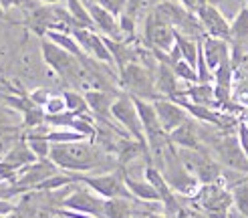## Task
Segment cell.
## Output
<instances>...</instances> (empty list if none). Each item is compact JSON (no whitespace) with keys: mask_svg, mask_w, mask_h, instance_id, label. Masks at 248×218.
I'll return each instance as SVG.
<instances>
[{"mask_svg":"<svg viewBox=\"0 0 248 218\" xmlns=\"http://www.w3.org/2000/svg\"><path fill=\"white\" fill-rule=\"evenodd\" d=\"M41 53H43L45 63L65 81L83 83V77H91V73H95L91 69V65H85L81 59L65 51L63 47L55 45L51 39H46V36H41Z\"/></svg>","mask_w":248,"mask_h":218,"instance_id":"obj_1","label":"cell"},{"mask_svg":"<svg viewBox=\"0 0 248 218\" xmlns=\"http://www.w3.org/2000/svg\"><path fill=\"white\" fill-rule=\"evenodd\" d=\"M48 160L65 172H89V170L99 166L93 145L85 141L53 143Z\"/></svg>","mask_w":248,"mask_h":218,"instance_id":"obj_2","label":"cell"},{"mask_svg":"<svg viewBox=\"0 0 248 218\" xmlns=\"http://www.w3.org/2000/svg\"><path fill=\"white\" fill-rule=\"evenodd\" d=\"M111 117H113L117 124H121V127L125 129L129 136L145 150V154L152 157L150 143H147L145 131H143V125H141V119H140V113H138V107H135V101H133V97L129 93L123 91L121 95L115 97L113 105H111Z\"/></svg>","mask_w":248,"mask_h":218,"instance_id":"obj_3","label":"cell"},{"mask_svg":"<svg viewBox=\"0 0 248 218\" xmlns=\"http://www.w3.org/2000/svg\"><path fill=\"white\" fill-rule=\"evenodd\" d=\"M202 133V141L208 140V143L212 145V150L218 157V162L222 166H226L230 170H236V172L240 174H248V160H246V156L240 148V141H238V136H234V133H226V131H222L218 133V136H208V133Z\"/></svg>","mask_w":248,"mask_h":218,"instance_id":"obj_4","label":"cell"},{"mask_svg":"<svg viewBox=\"0 0 248 218\" xmlns=\"http://www.w3.org/2000/svg\"><path fill=\"white\" fill-rule=\"evenodd\" d=\"M190 200L208 218H228L230 208L234 206L232 190L222 186V182H218V184H202L200 190L196 192V196Z\"/></svg>","mask_w":248,"mask_h":218,"instance_id":"obj_5","label":"cell"},{"mask_svg":"<svg viewBox=\"0 0 248 218\" xmlns=\"http://www.w3.org/2000/svg\"><path fill=\"white\" fill-rule=\"evenodd\" d=\"M119 75L123 89L131 97H140V99H147V101L159 99L155 91V75L147 65H141L140 61H135V63L123 67Z\"/></svg>","mask_w":248,"mask_h":218,"instance_id":"obj_6","label":"cell"},{"mask_svg":"<svg viewBox=\"0 0 248 218\" xmlns=\"http://www.w3.org/2000/svg\"><path fill=\"white\" fill-rule=\"evenodd\" d=\"M73 176V180L79 182V184L91 188L95 194H99L101 198H129L135 200L131 196V192L125 188V182H123V172L121 174H99V176H89L85 172H69Z\"/></svg>","mask_w":248,"mask_h":218,"instance_id":"obj_7","label":"cell"},{"mask_svg":"<svg viewBox=\"0 0 248 218\" xmlns=\"http://www.w3.org/2000/svg\"><path fill=\"white\" fill-rule=\"evenodd\" d=\"M182 164L198 178L200 184H218L222 182V166L206 150H180Z\"/></svg>","mask_w":248,"mask_h":218,"instance_id":"obj_8","label":"cell"},{"mask_svg":"<svg viewBox=\"0 0 248 218\" xmlns=\"http://www.w3.org/2000/svg\"><path fill=\"white\" fill-rule=\"evenodd\" d=\"M143 43L150 47V51L162 53H170L176 45V31L164 18H159L154 8L147 12L143 20Z\"/></svg>","mask_w":248,"mask_h":218,"instance_id":"obj_9","label":"cell"},{"mask_svg":"<svg viewBox=\"0 0 248 218\" xmlns=\"http://www.w3.org/2000/svg\"><path fill=\"white\" fill-rule=\"evenodd\" d=\"M103 206H105V198H101L93 190L89 192L87 186L79 184V182L73 184V192L69 194V196H65L63 200H61V208L85 212V214H91V216H97V218H105Z\"/></svg>","mask_w":248,"mask_h":218,"instance_id":"obj_10","label":"cell"},{"mask_svg":"<svg viewBox=\"0 0 248 218\" xmlns=\"http://www.w3.org/2000/svg\"><path fill=\"white\" fill-rule=\"evenodd\" d=\"M145 180L150 182V184H154V188L159 192V198H162V206H164V212L170 216V218H184L186 212L180 202H178V196H176V192L171 190V186L168 184V180L164 178L162 174V170L155 168L154 162H147L145 166Z\"/></svg>","mask_w":248,"mask_h":218,"instance_id":"obj_11","label":"cell"},{"mask_svg":"<svg viewBox=\"0 0 248 218\" xmlns=\"http://www.w3.org/2000/svg\"><path fill=\"white\" fill-rule=\"evenodd\" d=\"M196 16L202 24L204 34L214 36V39H224L230 43V22L226 20V16L222 15V10L216 4L206 2L202 6H198Z\"/></svg>","mask_w":248,"mask_h":218,"instance_id":"obj_12","label":"cell"},{"mask_svg":"<svg viewBox=\"0 0 248 218\" xmlns=\"http://www.w3.org/2000/svg\"><path fill=\"white\" fill-rule=\"evenodd\" d=\"M154 107H155V113H157V119L159 124H162L164 131L170 133L173 129H178L182 124L190 119V113L186 111V109L173 99H166V97H159V99L154 101Z\"/></svg>","mask_w":248,"mask_h":218,"instance_id":"obj_13","label":"cell"},{"mask_svg":"<svg viewBox=\"0 0 248 218\" xmlns=\"http://www.w3.org/2000/svg\"><path fill=\"white\" fill-rule=\"evenodd\" d=\"M87 8H89L93 27L99 31V34L109 36V39H115V41H123V34H121V29H119V18L117 16H113L109 10H105L103 6H99L97 2H93V0L87 2Z\"/></svg>","mask_w":248,"mask_h":218,"instance_id":"obj_14","label":"cell"},{"mask_svg":"<svg viewBox=\"0 0 248 218\" xmlns=\"http://www.w3.org/2000/svg\"><path fill=\"white\" fill-rule=\"evenodd\" d=\"M170 141L173 148H178V150H206L202 145L200 125H198V121L194 117H190L178 129H173L170 133Z\"/></svg>","mask_w":248,"mask_h":218,"instance_id":"obj_15","label":"cell"},{"mask_svg":"<svg viewBox=\"0 0 248 218\" xmlns=\"http://www.w3.org/2000/svg\"><path fill=\"white\" fill-rule=\"evenodd\" d=\"M200 45H202V53H204V59H206V65L210 71H216L224 61H230L232 59V48H230V43L224 41V39H214V36H208L204 34L200 39Z\"/></svg>","mask_w":248,"mask_h":218,"instance_id":"obj_16","label":"cell"},{"mask_svg":"<svg viewBox=\"0 0 248 218\" xmlns=\"http://www.w3.org/2000/svg\"><path fill=\"white\" fill-rule=\"evenodd\" d=\"M53 174H57V166L51 160H39V162L27 166L24 170H20L15 184L27 188V190H34L45 178L53 176Z\"/></svg>","mask_w":248,"mask_h":218,"instance_id":"obj_17","label":"cell"},{"mask_svg":"<svg viewBox=\"0 0 248 218\" xmlns=\"http://www.w3.org/2000/svg\"><path fill=\"white\" fill-rule=\"evenodd\" d=\"M178 77L173 69L168 63H162L157 61V67H155V91L157 97H166V99H178V97L184 95V91H180L178 87Z\"/></svg>","mask_w":248,"mask_h":218,"instance_id":"obj_18","label":"cell"},{"mask_svg":"<svg viewBox=\"0 0 248 218\" xmlns=\"http://www.w3.org/2000/svg\"><path fill=\"white\" fill-rule=\"evenodd\" d=\"M34 162H39V157L32 154V150L29 148V143H24V141H18L15 148H10L4 154L2 160H0V164H2L4 168L12 170V172H16V174L27 166L34 164Z\"/></svg>","mask_w":248,"mask_h":218,"instance_id":"obj_19","label":"cell"},{"mask_svg":"<svg viewBox=\"0 0 248 218\" xmlns=\"http://www.w3.org/2000/svg\"><path fill=\"white\" fill-rule=\"evenodd\" d=\"M123 182H125V188L131 192V196L135 200L141 202H157L162 204V198H159V192L154 188V184H150L147 180H135L127 174H123Z\"/></svg>","mask_w":248,"mask_h":218,"instance_id":"obj_20","label":"cell"},{"mask_svg":"<svg viewBox=\"0 0 248 218\" xmlns=\"http://www.w3.org/2000/svg\"><path fill=\"white\" fill-rule=\"evenodd\" d=\"M115 97L117 95L103 91V89H87L85 91V99H87V103H89V109L93 113L101 115V117L111 115V105H113Z\"/></svg>","mask_w":248,"mask_h":218,"instance_id":"obj_21","label":"cell"},{"mask_svg":"<svg viewBox=\"0 0 248 218\" xmlns=\"http://www.w3.org/2000/svg\"><path fill=\"white\" fill-rule=\"evenodd\" d=\"M230 47L248 48V6H242L230 22Z\"/></svg>","mask_w":248,"mask_h":218,"instance_id":"obj_22","label":"cell"},{"mask_svg":"<svg viewBox=\"0 0 248 218\" xmlns=\"http://www.w3.org/2000/svg\"><path fill=\"white\" fill-rule=\"evenodd\" d=\"M105 218H131V200L129 198H107L103 206Z\"/></svg>","mask_w":248,"mask_h":218,"instance_id":"obj_23","label":"cell"},{"mask_svg":"<svg viewBox=\"0 0 248 218\" xmlns=\"http://www.w3.org/2000/svg\"><path fill=\"white\" fill-rule=\"evenodd\" d=\"M65 2H67L69 15L75 18V22L79 24L81 29H95V27H93V20H91V15H89V8H87L85 0H65Z\"/></svg>","mask_w":248,"mask_h":218,"instance_id":"obj_24","label":"cell"},{"mask_svg":"<svg viewBox=\"0 0 248 218\" xmlns=\"http://www.w3.org/2000/svg\"><path fill=\"white\" fill-rule=\"evenodd\" d=\"M73 184H77L75 180H73V176L67 172V174H53V176H48L45 178L39 186H36L34 190H39V192H53V190H63L67 186H73Z\"/></svg>","mask_w":248,"mask_h":218,"instance_id":"obj_25","label":"cell"},{"mask_svg":"<svg viewBox=\"0 0 248 218\" xmlns=\"http://www.w3.org/2000/svg\"><path fill=\"white\" fill-rule=\"evenodd\" d=\"M234 65H232V59L230 61H224L212 75H214V85L216 87H222V89H228V91H232L234 89Z\"/></svg>","mask_w":248,"mask_h":218,"instance_id":"obj_26","label":"cell"},{"mask_svg":"<svg viewBox=\"0 0 248 218\" xmlns=\"http://www.w3.org/2000/svg\"><path fill=\"white\" fill-rule=\"evenodd\" d=\"M63 97H65V103H67V111H71L73 115H87V111H91L89 103L85 99V93L69 89L63 93Z\"/></svg>","mask_w":248,"mask_h":218,"instance_id":"obj_27","label":"cell"},{"mask_svg":"<svg viewBox=\"0 0 248 218\" xmlns=\"http://www.w3.org/2000/svg\"><path fill=\"white\" fill-rule=\"evenodd\" d=\"M248 180V178H246ZM242 180L232 188V198H234V208L242 218H248V182Z\"/></svg>","mask_w":248,"mask_h":218,"instance_id":"obj_28","label":"cell"},{"mask_svg":"<svg viewBox=\"0 0 248 218\" xmlns=\"http://www.w3.org/2000/svg\"><path fill=\"white\" fill-rule=\"evenodd\" d=\"M29 143V148L32 150V154L39 157V160H48V156H51V141H46L45 138L41 136H27V140H24Z\"/></svg>","mask_w":248,"mask_h":218,"instance_id":"obj_29","label":"cell"},{"mask_svg":"<svg viewBox=\"0 0 248 218\" xmlns=\"http://www.w3.org/2000/svg\"><path fill=\"white\" fill-rule=\"evenodd\" d=\"M171 69H173V73H176V77H178V79L186 81L188 85L198 83V73H196V69L188 63V61L180 59V61H176V63L171 65Z\"/></svg>","mask_w":248,"mask_h":218,"instance_id":"obj_30","label":"cell"},{"mask_svg":"<svg viewBox=\"0 0 248 218\" xmlns=\"http://www.w3.org/2000/svg\"><path fill=\"white\" fill-rule=\"evenodd\" d=\"M45 113L46 115H57V113H63V111H67V103H65V97H63V93L61 95H51V99H48L46 103H45Z\"/></svg>","mask_w":248,"mask_h":218,"instance_id":"obj_31","label":"cell"},{"mask_svg":"<svg viewBox=\"0 0 248 218\" xmlns=\"http://www.w3.org/2000/svg\"><path fill=\"white\" fill-rule=\"evenodd\" d=\"M232 95H234V101L236 103H240L242 107H248V75L242 77L238 83H234Z\"/></svg>","mask_w":248,"mask_h":218,"instance_id":"obj_32","label":"cell"},{"mask_svg":"<svg viewBox=\"0 0 248 218\" xmlns=\"http://www.w3.org/2000/svg\"><path fill=\"white\" fill-rule=\"evenodd\" d=\"M99 6H103L105 10H109L113 16H121L125 12V6H127V0H93Z\"/></svg>","mask_w":248,"mask_h":218,"instance_id":"obj_33","label":"cell"},{"mask_svg":"<svg viewBox=\"0 0 248 218\" xmlns=\"http://www.w3.org/2000/svg\"><path fill=\"white\" fill-rule=\"evenodd\" d=\"M29 95V99L32 101V103H36V105H41V107H45V103L51 99V91L48 89H45V87H39V89H32L31 93H27Z\"/></svg>","mask_w":248,"mask_h":218,"instance_id":"obj_34","label":"cell"},{"mask_svg":"<svg viewBox=\"0 0 248 218\" xmlns=\"http://www.w3.org/2000/svg\"><path fill=\"white\" fill-rule=\"evenodd\" d=\"M236 136H238V141H240V148L246 156V160H248V124L246 121H238V125H236Z\"/></svg>","mask_w":248,"mask_h":218,"instance_id":"obj_35","label":"cell"},{"mask_svg":"<svg viewBox=\"0 0 248 218\" xmlns=\"http://www.w3.org/2000/svg\"><path fill=\"white\" fill-rule=\"evenodd\" d=\"M57 214H59V216H63V218H97V216H91V214L75 212V210H67V208H59Z\"/></svg>","mask_w":248,"mask_h":218,"instance_id":"obj_36","label":"cell"},{"mask_svg":"<svg viewBox=\"0 0 248 218\" xmlns=\"http://www.w3.org/2000/svg\"><path fill=\"white\" fill-rule=\"evenodd\" d=\"M15 210H18V206H15L10 200H0V216H6Z\"/></svg>","mask_w":248,"mask_h":218,"instance_id":"obj_37","label":"cell"},{"mask_svg":"<svg viewBox=\"0 0 248 218\" xmlns=\"http://www.w3.org/2000/svg\"><path fill=\"white\" fill-rule=\"evenodd\" d=\"M178 2H182L186 8H188L190 12H196L198 6H200V0H178Z\"/></svg>","mask_w":248,"mask_h":218,"instance_id":"obj_38","label":"cell"},{"mask_svg":"<svg viewBox=\"0 0 248 218\" xmlns=\"http://www.w3.org/2000/svg\"><path fill=\"white\" fill-rule=\"evenodd\" d=\"M145 218H170L168 214H157V212H145Z\"/></svg>","mask_w":248,"mask_h":218,"instance_id":"obj_39","label":"cell"},{"mask_svg":"<svg viewBox=\"0 0 248 218\" xmlns=\"http://www.w3.org/2000/svg\"><path fill=\"white\" fill-rule=\"evenodd\" d=\"M2 218H24V214H22L20 210H15V212H10V214H6V216H2Z\"/></svg>","mask_w":248,"mask_h":218,"instance_id":"obj_40","label":"cell"},{"mask_svg":"<svg viewBox=\"0 0 248 218\" xmlns=\"http://www.w3.org/2000/svg\"><path fill=\"white\" fill-rule=\"evenodd\" d=\"M43 4H59V2H65V0H39Z\"/></svg>","mask_w":248,"mask_h":218,"instance_id":"obj_41","label":"cell"},{"mask_svg":"<svg viewBox=\"0 0 248 218\" xmlns=\"http://www.w3.org/2000/svg\"><path fill=\"white\" fill-rule=\"evenodd\" d=\"M240 119H242V121H246V124H248V107H246L244 111L240 113Z\"/></svg>","mask_w":248,"mask_h":218,"instance_id":"obj_42","label":"cell"},{"mask_svg":"<svg viewBox=\"0 0 248 218\" xmlns=\"http://www.w3.org/2000/svg\"><path fill=\"white\" fill-rule=\"evenodd\" d=\"M206 2H210V0H200V6H202V4H206Z\"/></svg>","mask_w":248,"mask_h":218,"instance_id":"obj_43","label":"cell"},{"mask_svg":"<svg viewBox=\"0 0 248 218\" xmlns=\"http://www.w3.org/2000/svg\"><path fill=\"white\" fill-rule=\"evenodd\" d=\"M184 218H194V216H190V214H186V216H184Z\"/></svg>","mask_w":248,"mask_h":218,"instance_id":"obj_44","label":"cell"},{"mask_svg":"<svg viewBox=\"0 0 248 218\" xmlns=\"http://www.w3.org/2000/svg\"><path fill=\"white\" fill-rule=\"evenodd\" d=\"M244 2H246V6H248V0H244Z\"/></svg>","mask_w":248,"mask_h":218,"instance_id":"obj_45","label":"cell"},{"mask_svg":"<svg viewBox=\"0 0 248 218\" xmlns=\"http://www.w3.org/2000/svg\"><path fill=\"white\" fill-rule=\"evenodd\" d=\"M0 218H2V216H0Z\"/></svg>","mask_w":248,"mask_h":218,"instance_id":"obj_46","label":"cell"},{"mask_svg":"<svg viewBox=\"0 0 248 218\" xmlns=\"http://www.w3.org/2000/svg\"><path fill=\"white\" fill-rule=\"evenodd\" d=\"M61 218H63V216H61Z\"/></svg>","mask_w":248,"mask_h":218,"instance_id":"obj_47","label":"cell"},{"mask_svg":"<svg viewBox=\"0 0 248 218\" xmlns=\"http://www.w3.org/2000/svg\"><path fill=\"white\" fill-rule=\"evenodd\" d=\"M157 2H159V0H157Z\"/></svg>","mask_w":248,"mask_h":218,"instance_id":"obj_48","label":"cell"}]
</instances>
